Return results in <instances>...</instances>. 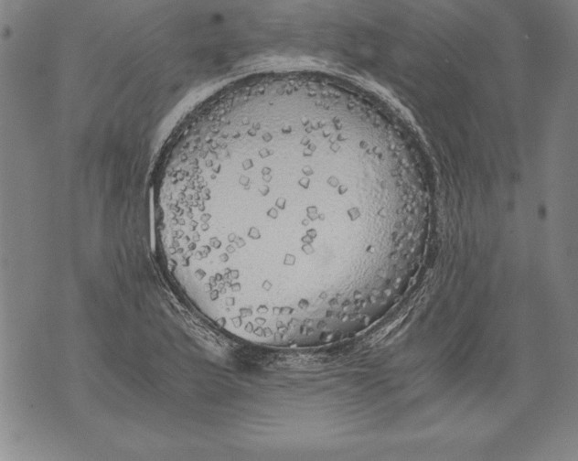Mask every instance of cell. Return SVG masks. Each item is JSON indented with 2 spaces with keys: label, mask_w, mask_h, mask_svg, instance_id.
I'll list each match as a JSON object with an SVG mask.
<instances>
[{
  "label": "cell",
  "mask_w": 578,
  "mask_h": 461,
  "mask_svg": "<svg viewBox=\"0 0 578 461\" xmlns=\"http://www.w3.org/2000/svg\"><path fill=\"white\" fill-rule=\"evenodd\" d=\"M373 151L317 113L222 117L171 148L157 238L186 295L219 318L302 320L359 293L380 212Z\"/></svg>",
  "instance_id": "6da1fadb"
}]
</instances>
